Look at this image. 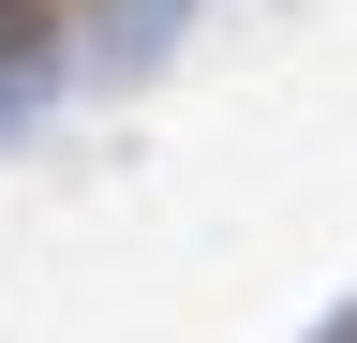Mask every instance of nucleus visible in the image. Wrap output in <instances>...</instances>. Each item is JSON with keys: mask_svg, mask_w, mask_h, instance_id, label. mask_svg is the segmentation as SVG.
<instances>
[{"mask_svg": "<svg viewBox=\"0 0 357 343\" xmlns=\"http://www.w3.org/2000/svg\"><path fill=\"white\" fill-rule=\"evenodd\" d=\"M45 90H60V60H45V45H30V30H0V135H15V119H30Z\"/></svg>", "mask_w": 357, "mask_h": 343, "instance_id": "f257e3e1", "label": "nucleus"}, {"mask_svg": "<svg viewBox=\"0 0 357 343\" xmlns=\"http://www.w3.org/2000/svg\"><path fill=\"white\" fill-rule=\"evenodd\" d=\"M30 15H45V0H0V30H30Z\"/></svg>", "mask_w": 357, "mask_h": 343, "instance_id": "f03ea898", "label": "nucleus"}]
</instances>
